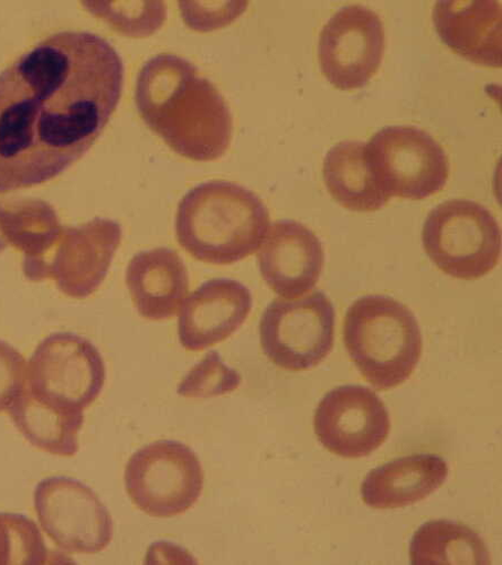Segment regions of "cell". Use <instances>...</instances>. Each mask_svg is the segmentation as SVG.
I'll use <instances>...</instances> for the list:
<instances>
[{
    "label": "cell",
    "instance_id": "14",
    "mask_svg": "<svg viewBox=\"0 0 502 565\" xmlns=\"http://www.w3.org/2000/svg\"><path fill=\"white\" fill-rule=\"evenodd\" d=\"M258 264L261 277L274 294L296 300L316 287L324 268L325 253L310 228L284 220L269 226Z\"/></svg>",
    "mask_w": 502,
    "mask_h": 565
},
{
    "label": "cell",
    "instance_id": "25",
    "mask_svg": "<svg viewBox=\"0 0 502 565\" xmlns=\"http://www.w3.org/2000/svg\"><path fill=\"white\" fill-rule=\"evenodd\" d=\"M84 7L117 31L132 36L152 34L165 19L164 6L160 2H84Z\"/></svg>",
    "mask_w": 502,
    "mask_h": 565
},
{
    "label": "cell",
    "instance_id": "3",
    "mask_svg": "<svg viewBox=\"0 0 502 565\" xmlns=\"http://www.w3.org/2000/svg\"><path fill=\"white\" fill-rule=\"evenodd\" d=\"M270 226L261 200L235 182L212 180L193 188L179 203V245L199 262L233 265L255 254Z\"/></svg>",
    "mask_w": 502,
    "mask_h": 565
},
{
    "label": "cell",
    "instance_id": "6",
    "mask_svg": "<svg viewBox=\"0 0 502 565\" xmlns=\"http://www.w3.org/2000/svg\"><path fill=\"white\" fill-rule=\"evenodd\" d=\"M106 364L94 343L73 333L44 339L26 366L24 391L60 409L84 412L100 396Z\"/></svg>",
    "mask_w": 502,
    "mask_h": 565
},
{
    "label": "cell",
    "instance_id": "18",
    "mask_svg": "<svg viewBox=\"0 0 502 565\" xmlns=\"http://www.w3.org/2000/svg\"><path fill=\"white\" fill-rule=\"evenodd\" d=\"M64 226L55 209L36 199L0 202V238L23 253L24 276L43 280V270L58 244Z\"/></svg>",
    "mask_w": 502,
    "mask_h": 565
},
{
    "label": "cell",
    "instance_id": "8",
    "mask_svg": "<svg viewBox=\"0 0 502 565\" xmlns=\"http://www.w3.org/2000/svg\"><path fill=\"white\" fill-rule=\"evenodd\" d=\"M372 172L392 199L423 201L447 183L449 162L438 141L414 126H388L367 145Z\"/></svg>",
    "mask_w": 502,
    "mask_h": 565
},
{
    "label": "cell",
    "instance_id": "5",
    "mask_svg": "<svg viewBox=\"0 0 502 565\" xmlns=\"http://www.w3.org/2000/svg\"><path fill=\"white\" fill-rule=\"evenodd\" d=\"M424 247L445 274L464 280L479 279L499 263L500 226L484 206L452 200L432 210L423 232Z\"/></svg>",
    "mask_w": 502,
    "mask_h": 565
},
{
    "label": "cell",
    "instance_id": "9",
    "mask_svg": "<svg viewBox=\"0 0 502 565\" xmlns=\"http://www.w3.org/2000/svg\"><path fill=\"white\" fill-rule=\"evenodd\" d=\"M335 310L322 292L296 300H274L259 326L260 345L276 365L306 371L322 363L334 347Z\"/></svg>",
    "mask_w": 502,
    "mask_h": 565
},
{
    "label": "cell",
    "instance_id": "10",
    "mask_svg": "<svg viewBox=\"0 0 502 565\" xmlns=\"http://www.w3.org/2000/svg\"><path fill=\"white\" fill-rule=\"evenodd\" d=\"M34 508L44 533L65 552L97 554L113 541L107 507L93 489L75 479L41 481L34 491Z\"/></svg>",
    "mask_w": 502,
    "mask_h": 565
},
{
    "label": "cell",
    "instance_id": "12",
    "mask_svg": "<svg viewBox=\"0 0 502 565\" xmlns=\"http://www.w3.org/2000/svg\"><path fill=\"white\" fill-rule=\"evenodd\" d=\"M389 414L383 401L370 388L341 386L319 403L314 433L331 452L344 458L372 455L387 439Z\"/></svg>",
    "mask_w": 502,
    "mask_h": 565
},
{
    "label": "cell",
    "instance_id": "7",
    "mask_svg": "<svg viewBox=\"0 0 502 565\" xmlns=\"http://www.w3.org/2000/svg\"><path fill=\"white\" fill-rule=\"evenodd\" d=\"M203 486L197 455L174 440L157 441L137 450L125 469L129 499L153 518L185 513L199 501Z\"/></svg>",
    "mask_w": 502,
    "mask_h": 565
},
{
    "label": "cell",
    "instance_id": "24",
    "mask_svg": "<svg viewBox=\"0 0 502 565\" xmlns=\"http://www.w3.org/2000/svg\"><path fill=\"white\" fill-rule=\"evenodd\" d=\"M242 384V375L226 365L218 352L212 351L194 365L178 387L185 398H211L234 393Z\"/></svg>",
    "mask_w": 502,
    "mask_h": 565
},
{
    "label": "cell",
    "instance_id": "2",
    "mask_svg": "<svg viewBox=\"0 0 502 565\" xmlns=\"http://www.w3.org/2000/svg\"><path fill=\"white\" fill-rule=\"evenodd\" d=\"M135 102L148 127L182 158L215 161L231 147L229 107L184 58L161 54L148 61L137 76Z\"/></svg>",
    "mask_w": 502,
    "mask_h": 565
},
{
    "label": "cell",
    "instance_id": "11",
    "mask_svg": "<svg viewBox=\"0 0 502 565\" xmlns=\"http://www.w3.org/2000/svg\"><path fill=\"white\" fill-rule=\"evenodd\" d=\"M385 43V29L375 12L360 6L348 7L335 13L319 35V64L337 88H360L377 74Z\"/></svg>",
    "mask_w": 502,
    "mask_h": 565
},
{
    "label": "cell",
    "instance_id": "13",
    "mask_svg": "<svg viewBox=\"0 0 502 565\" xmlns=\"http://www.w3.org/2000/svg\"><path fill=\"white\" fill-rule=\"evenodd\" d=\"M121 237L120 224L109 218L64 227L45 263L43 280H55L60 291L73 299L93 296L108 275Z\"/></svg>",
    "mask_w": 502,
    "mask_h": 565
},
{
    "label": "cell",
    "instance_id": "20",
    "mask_svg": "<svg viewBox=\"0 0 502 565\" xmlns=\"http://www.w3.org/2000/svg\"><path fill=\"white\" fill-rule=\"evenodd\" d=\"M323 173L332 198L352 212H376L391 200L372 172L363 141L346 140L333 147Z\"/></svg>",
    "mask_w": 502,
    "mask_h": 565
},
{
    "label": "cell",
    "instance_id": "15",
    "mask_svg": "<svg viewBox=\"0 0 502 565\" xmlns=\"http://www.w3.org/2000/svg\"><path fill=\"white\" fill-rule=\"evenodd\" d=\"M253 309L243 282L214 278L203 282L180 309L178 335L182 348L200 352L232 338Z\"/></svg>",
    "mask_w": 502,
    "mask_h": 565
},
{
    "label": "cell",
    "instance_id": "4",
    "mask_svg": "<svg viewBox=\"0 0 502 565\" xmlns=\"http://www.w3.org/2000/svg\"><path fill=\"white\" fill-rule=\"evenodd\" d=\"M346 351L372 386L389 391L405 383L423 355V335L416 316L384 296L356 300L343 328Z\"/></svg>",
    "mask_w": 502,
    "mask_h": 565
},
{
    "label": "cell",
    "instance_id": "1",
    "mask_svg": "<svg viewBox=\"0 0 502 565\" xmlns=\"http://www.w3.org/2000/svg\"><path fill=\"white\" fill-rule=\"evenodd\" d=\"M124 78L115 46L84 31L44 39L0 74V194L81 160L114 115Z\"/></svg>",
    "mask_w": 502,
    "mask_h": 565
},
{
    "label": "cell",
    "instance_id": "21",
    "mask_svg": "<svg viewBox=\"0 0 502 565\" xmlns=\"http://www.w3.org/2000/svg\"><path fill=\"white\" fill-rule=\"evenodd\" d=\"M9 413L18 430L34 447L61 457L77 454L84 412L65 411L44 404L23 388Z\"/></svg>",
    "mask_w": 502,
    "mask_h": 565
},
{
    "label": "cell",
    "instance_id": "17",
    "mask_svg": "<svg viewBox=\"0 0 502 565\" xmlns=\"http://www.w3.org/2000/svg\"><path fill=\"white\" fill-rule=\"evenodd\" d=\"M434 24L453 53L484 67L501 66V7L496 2H438Z\"/></svg>",
    "mask_w": 502,
    "mask_h": 565
},
{
    "label": "cell",
    "instance_id": "16",
    "mask_svg": "<svg viewBox=\"0 0 502 565\" xmlns=\"http://www.w3.org/2000/svg\"><path fill=\"white\" fill-rule=\"evenodd\" d=\"M126 286L137 312L148 320L161 321L174 317L184 305L190 275L174 250L156 248L131 258Z\"/></svg>",
    "mask_w": 502,
    "mask_h": 565
},
{
    "label": "cell",
    "instance_id": "26",
    "mask_svg": "<svg viewBox=\"0 0 502 565\" xmlns=\"http://www.w3.org/2000/svg\"><path fill=\"white\" fill-rule=\"evenodd\" d=\"M26 362L7 342L0 341V413L9 411L24 387Z\"/></svg>",
    "mask_w": 502,
    "mask_h": 565
},
{
    "label": "cell",
    "instance_id": "19",
    "mask_svg": "<svg viewBox=\"0 0 502 565\" xmlns=\"http://www.w3.org/2000/svg\"><path fill=\"white\" fill-rule=\"evenodd\" d=\"M447 477L448 466L441 457L408 456L372 470L362 483L361 495L374 509L404 508L427 499Z\"/></svg>",
    "mask_w": 502,
    "mask_h": 565
},
{
    "label": "cell",
    "instance_id": "23",
    "mask_svg": "<svg viewBox=\"0 0 502 565\" xmlns=\"http://www.w3.org/2000/svg\"><path fill=\"white\" fill-rule=\"evenodd\" d=\"M49 550L25 515L0 513V564H43Z\"/></svg>",
    "mask_w": 502,
    "mask_h": 565
},
{
    "label": "cell",
    "instance_id": "22",
    "mask_svg": "<svg viewBox=\"0 0 502 565\" xmlns=\"http://www.w3.org/2000/svg\"><path fill=\"white\" fill-rule=\"evenodd\" d=\"M410 562L416 565L490 564L482 539L469 527L448 521L423 525L409 544Z\"/></svg>",
    "mask_w": 502,
    "mask_h": 565
}]
</instances>
